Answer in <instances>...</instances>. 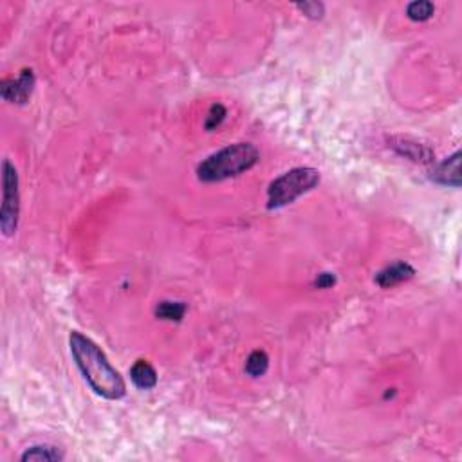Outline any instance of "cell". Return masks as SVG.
<instances>
[{"mask_svg": "<svg viewBox=\"0 0 462 462\" xmlns=\"http://www.w3.org/2000/svg\"><path fill=\"white\" fill-rule=\"evenodd\" d=\"M69 347H71V354L78 370L96 394L110 401L125 397L126 385L122 374L110 365L104 350L99 349L94 341L85 334L74 331L69 336Z\"/></svg>", "mask_w": 462, "mask_h": 462, "instance_id": "1", "label": "cell"}, {"mask_svg": "<svg viewBox=\"0 0 462 462\" xmlns=\"http://www.w3.org/2000/svg\"><path fill=\"white\" fill-rule=\"evenodd\" d=\"M261 154L251 143H235L226 149L208 156L197 166V177L202 183H219V181L237 177L258 163Z\"/></svg>", "mask_w": 462, "mask_h": 462, "instance_id": "2", "label": "cell"}, {"mask_svg": "<svg viewBox=\"0 0 462 462\" xmlns=\"http://www.w3.org/2000/svg\"><path fill=\"white\" fill-rule=\"evenodd\" d=\"M318 183V170L309 168V166L292 168L271 183L270 190H267V208L277 210V208L288 206L298 197H302L304 193L311 192Z\"/></svg>", "mask_w": 462, "mask_h": 462, "instance_id": "3", "label": "cell"}, {"mask_svg": "<svg viewBox=\"0 0 462 462\" xmlns=\"http://www.w3.org/2000/svg\"><path fill=\"white\" fill-rule=\"evenodd\" d=\"M2 208H0V228L6 237L13 235L18 226L20 215V190H18L17 168L9 159H4L2 165Z\"/></svg>", "mask_w": 462, "mask_h": 462, "instance_id": "4", "label": "cell"}, {"mask_svg": "<svg viewBox=\"0 0 462 462\" xmlns=\"http://www.w3.org/2000/svg\"><path fill=\"white\" fill-rule=\"evenodd\" d=\"M35 89V74L31 69H24L17 78H6L0 83V94L9 104L24 105L29 101Z\"/></svg>", "mask_w": 462, "mask_h": 462, "instance_id": "5", "label": "cell"}, {"mask_svg": "<svg viewBox=\"0 0 462 462\" xmlns=\"http://www.w3.org/2000/svg\"><path fill=\"white\" fill-rule=\"evenodd\" d=\"M415 274V270L406 262H395V264L388 265L385 270H381L376 274V283L379 288L388 289L394 288L397 283H403L410 280Z\"/></svg>", "mask_w": 462, "mask_h": 462, "instance_id": "6", "label": "cell"}, {"mask_svg": "<svg viewBox=\"0 0 462 462\" xmlns=\"http://www.w3.org/2000/svg\"><path fill=\"white\" fill-rule=\"evenodd\" d=\"M431 179L439 184L459 188L461 186V154L455 152L454 156L440 163L434 170V174H431Z\"/></svg>", "mask_w": 462, "mask_h": 462, "instance_id": "7", "label": "cell"}, {"mask_svg": "<svg viewBox=\"0 0 462 462\" xmlns=\"http://www.w3.org/2000/svg\"><path fill=\"white\" fill-rule=\"evenodd\" d=\"M131 379L141 390H150L157 385L156 368L147 359H138L131 368Z\"/></svg>", "mask_w": 462, "mask_h": 462, "instance_id": "8", "label": "cell"}, {"mask_svg": "<svg viewBox=\"0 0 462 462\" xmlns=\"http://www.w3.org/2000/svg\"><path fill=\"white\" fill-rule=\"evenodd\" d=\"M394 149L401 154V156L409 157L412 161H421V163H430L431 161V152L422 147V145L412 143L409 140H399L395 141Z\"/></svg>", "mask_w": 462, "mask_h": 462, "instance_id": "9", "label": "cell"}, {"mask_svg": "<svg viewBox=\"0 0 462 462\" xmlns=\"http://www.w3.org/2000/svg\"><path fill=\"white\" fill-rule=\"evenodd\" d=\"M63 454L54 446H33L22 455V461H62Z\"/></svg>", "mask_w": 462, "mask_h": 462, "instance_id": "10", "label": "cell"}, {"mask_svg": "<svg viewBox=\"0 0 462 462\" xmlns=\"http://www.w3.org/2000/svg\"><path fill=\"white\" fill-rule=\"evenodd\" d=\"M270 367V358L265 354L264 350H255L249 354L246 361V374L251 377H261L267 372Z\"/></svg>", "mask_w": 462, "mask_h": 462, "instance_id": "11", "label": "cell"}, {"mask_svg": "<svg viewBox=\"0 0 462 462\" xmlns=\"http://www.w3.org/2000/svg\"><path fill=\"white\" fill-rule=\"evenodd\" d=\"M186 313V306L181 302H161L156 307V316L161 320H170V322H179Z\"/></svg>", "mask_w": 462, "mask_h": 462, "instance_id": "12", "label": "cell"}, {"mask_svg": "<svg viewBox=\"0 0 462 462\" xmlns=\"http://www.w3.org/2000/svg\"><path fill=\"white\" fill-rule=\"evenodd\" d=\"M436 11V6L431 4V2H427V0H419V2H412L406 8V15L409 18L415 20V22H424L428 18L434 15Z\"/></svg>", "mask_w": 462, "mask_h": 462, "instance_id": "13", "label": "cell"}, {"mask_svg": "<svg viewBox=\"0 0 462 462\" xmlns=\"http://www.w3.org/2000/svg\"><path fill=\"white\" fill-rule=\"evenodd\" d=\"M226 117V108L222 107V105H213V107L210 108V113H208L206 116V129L208 131H213V129H217V126L220 125V123L224 122Z\"/></svg>", "mask_w": 462, "mask_h": 462, "instance_id": "14", "label": "cell"}, {"mask_svg": "<svg viewBox=\"0 0 462 462\" xmlns=\"http://www.w3.org/2000/svg\"><path fill=\"white\" fill-rule=\"evenodd\" d=\"M297 8L304 11V15H307L309 18H322L323 9H325L320 2H304V4H298Z\"/></svg>", "mask_w": 462, "mask_h": 462, "instance_id": "15", "label": "cell"}, {"mask_svg": "<svg viewBox=\"0 0 462 462\" xmlns=\"http://www.w3.org/2000/svg\"><path fill=\"white\" fill-rule=\"evenodd\" d=\"M334 282H336V279H334V274L331 273H322L318 274V279H316V286H318V288H331V286H334Z\"/></svg>", "mask_w": 462, "mask_h": 462, "instance_id": "16", "label": "cell"}]
</instances>
